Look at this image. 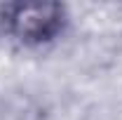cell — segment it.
Wrapping results in <instances>:
<instances>
[{"mask_svg":"<svg viewBox=\"0 0 122 120\" xmlns=\"http://www.w3.org/2000/svg\"><path fill=\"white\" fill-rule=\"evenodd\" d=\"M71 7L59 0L0 2V38L21 49H47L71 31Z\"/></svg>","mask_w":122,"mask_h":120,"instance_id":"1","label":"cell"}]
</instances>
